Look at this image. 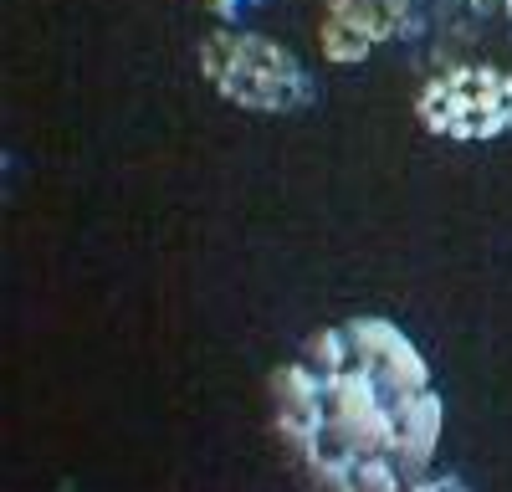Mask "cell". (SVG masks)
I'll list each match as a JSON object with an SVG mask.
<instances>
[{
  "instance_id": "cell-8",
  "label": "cell",
  "mask_w": 512,
  "mask_h": 492,
  "mask_svg": "<svg viewBox=\"0 0 512 492\" xmlns=\"http://www.w3.org/2000/svg\"><path fill=\"white\" fill-rule=\"evenodd\" d=\"M497 6H502V16H507V21H512V0H497Z\"/></svg>"
},
{
  "instance_id": "cell-3",
  "label": "cell",
  "mask_w": 512,
  "mask_h": 492,
  "mask_svg": "<svg viewBox=\"0 0 512 492\" xmlns=\"http://www.w3.org/2000/svg\"><path fill=\"white\" fill-rule=\"evenodd\" d=\"M415 123L451 144H492L512 134V72L497 62H446L415 93Z\"/></svg>"
},
{
  "instance_id": "cell-4",
  "label": "cell",
  "mask_w": 512,
  "mask_h": 492,
  "mask_svg": "<svg viewBox=\"0 0 512 492\" xmlns=\"http://www.w3.org/2000/svg\"><path fill=\"white\" fill-rule=\"evenodd\" d=\"M405 21H410V0H323L318 52L333 67H359L390 41H400Z\"/></svg>"
},
{
  "instance_id": "cell-5",
  "label": "cell",
  "mask_w": 512,
  "mask_h": 492,
  "mask_svg": "<svg viewBox=\"0 0 512 492\" xmlns=\"http://www.w3.org/2000/svg\"><path fill=\"white\" fill-rule=\"evenodd\" d=\"M492 0H410V21H405V47L425 62H461V52L472 47L487 26Z\"/></svg>"
},
{
  "instance_id": "cell-1",
  "label": "cell",
  "mask_w": 512,
  "mask_h": 492,
  "mask_svg": "<svg viewBox=\"0 0 512 492\" xmlns=\"http://www.w3.org/2000/svg\"><path fill=\"white\" fill-rule=\"evenodd\" d=\"M272 426L313 492H405L446 431L436 375L390 318L328 323L272 375Z\"/></svg>"
},
{
  "instance_id": "cell-6",
  "label": "cell",
  "mask_w": 512,
  "mask_h": 492,
  "mask_svg": "<svg viewBox=\"0 0 512 492\" xmlns=\"http://www.w3.org/2000/svg\"><path fill=\"white\" fill-rule=\"evenodd\" d=\"M405 492H472V487H466L456 472H425V477H415Z\"/></svg>"
},
{
  "instance_id": "cell-7",
  "label": "cell",
  "mask_w": 512,
  "mask_h": 492,
  "mask_svg": "<svg viewBox=\"0 0 512 492\" xmlns=\"http://www.w3.org/2000/svg\"><path fill=\"white\" fill-rule=\"evenodd\" d=\"M210 6L221 11V21H231V26H236V16H241V11H251L256 0H210Z\"/></svg>"
},
{
  "instance_id": "cell-2",
  "label": "cell",
  "mask_w": 512,
  "mask_h": 492,
  "mask_svg": "<svg viewBox=\"0 0 512 492\" xmlns=\"http://www.w3.org/2000/svg\"><path fill=\"white\" fill-rule=\"evenodd\" d=\"M195 62H200V77L210 82V93L246 113H303L318 98L313 67L287 41L231 26V21L205 31Z\"/></svg>"
}]
</instances>
